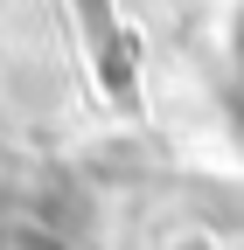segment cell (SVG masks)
<instances>
[{"instance_id":"6da1fadb","label":"cell","mask_w":244,"mask_h":250,"mask_svg":"<svg viewBox=\"0 0 244 250\" xmlns=\"http://www.w3.org/2000/svg\"><path fill=\"white\" fill-rule=\"evenodd\" d=\"M237 49H244V28H237Z\"/></svg>"}]
</instances>
